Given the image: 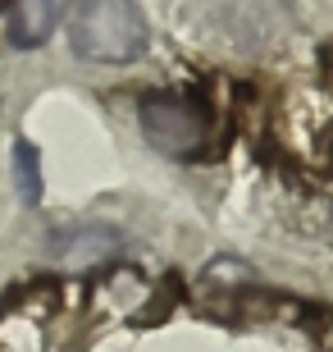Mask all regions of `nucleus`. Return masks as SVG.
Masks as SVG:
<instances>
[{
  "instance_id": "obj_1",
  "label": "nucleus",
  "mask_w": 333,
  "mask_h": 352,
  "mask_svg": "<svg viewBox=\"0 0 333 352\" xmlns=\"http://www.w3.org/2000/svg\"><path fill=\"white\" fill-rule=\"evenodd\" d=\"M151 28L137 0H73L69 46L91 65H133L146 55Z\"/></svg>"
},
{
  "instance_id": "obj_3",
  "label": "nucleus",
  "mask_w": 333,
  "mask_h": 352,
  "mask_svg": "<svg viewBox=\"0 0 333 352\" xmlns=\"http://www.w3.org/2000/svg\"><path fill=\"white\" fill-rule=\"evenodd\" d=\"M119 252V238L110 234V229H65V234H55L51 243V256L60 265H69V270H87V265H101L110 261Z\"/></svg>"
},
{
  "instance_id": "obj_2",
  "label": "nucleus",
  "mask_w": 333,
  "mask_h": 352,
  "mask_svg": "<svg viewBox=\"0 0 333 352\" xmlns=\"http://www.w3.org/2000/svg\"><path fill=\"white\" fill-rule=\"evenodd\" d=\"M137 119L146 142L169 160H196L210 151V110L192 96H179V91L146 96L137 105Z\"/></svg>"
},
{
  "instance_id": "obj_5",
  "label": "nucleus",
  "mask_w": 333,
  "mask_h": 352,
  "mask_svg": "<svg viewBox=\"0 0 333 352\" xmlns=\"http://www.w3.org/2000/svg\"><path fill=\"white\" fill-rule=\"evenodd\" d=\"M14 174H19V192H23V201H41L37 146H27V142H19V146H14Z\"/></svg>"
},
{
  "instance_id": "obj_4",
  "label": "nucleus",
  "mask_w": 333,
  "mask_h": 352,
  "mask_svg": "<svg viewBox=\"0 0 333 352\" xmlns=\"http://www.w3.org/2000/svg\"><path fill=\"white\" fill-rule=\"evenodd\" d=\"M55 10L60 0H10V41L19 51L41 46L55 28Z\"/></svg>"
}]
</instances>
